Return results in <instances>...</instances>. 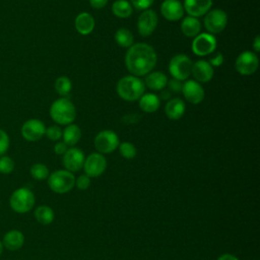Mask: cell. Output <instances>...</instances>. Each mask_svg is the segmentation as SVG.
I'll use <instances>...</instances> for the list:
<instances>
[{"label": "cell", "mask_w": 260, "mask_h": 260, "mask_svg": "<svg viewBox=\"0 0 260 260\" xmlns=\"http://www.w3.org/2000/svg\"><path fill=\"white\" fill-rule=\"evenodd\" d=\"M157 61L154 49L145 44L137 43L128 48L125 56L127 70L134 76H144L151 72Z\"/></svg>", "instance_id": "1"}, {"label": "cell", "mask_w": 260, "mask_h": 260, "mask_svg": "<svg viewBox=\"0 0 260 260\" xmlns=\"http://www.w3.org/2000/svg\"><path fill=\"white\" fill-rule=\"evenodd\" d=\"M145 91L144 82L137 76L126 75L117 83L118 95L128 102H134L140 99Z\"/></svg>", "instance_id": "2"}, {"label": "cell", "mask_w": 260, "mask_h": 260, "mask_svg": "<svg viewBox=\"0 0 260 260\" xmlns=\"http://www.w3.org/2000/svg\"><path fill=\"white\" fill-rule=\"evenodd\" d=\"M50 116L59 125L72 124L76 116L75 106L68 98H60L51 105Z\"/></svg>", "instance_id": "3"}, {"label": "cell", "mask_w": 260, "mask_h": 260, "mask_svg": "<svg viewBox=\"0 0 260 260\" xmlns=\"http://www.w3.org/2000/svg\"><path fill=\"white\" fill-rule=\"evenodd\" d=\"M36 197L34 192L26 188L20 187L15 189L9 197V205L16 213H26L30 211L35 205Z\"/></svg>", "instance_id": "4"}, {"label": "cell", "mask_w": 260, "mask_h": 260, "mask_svg": "<svg viewBox=\"0 0 260 260\" xmlns=\"http://www.w3.org/2000/svg\"><path fill=\"white\" fill-rule=\"evenodd\" d=\"M75 185V177L73 173L67 170H58L48 177V186L58 194H64L73 189Z\"/></svg>", "instance_id": "5"}, {"label": "cell", "mask_w": 260, "mask_h": 260, "mask_svg": "<svg viewBox=\"0 0 260 260\" xmlns=\"http://www.w3.org/2000/svg\"><path fill=\"white\" fill-rule=\"evenodd\" d=\"M193 62L185 54L175 55L169 63V71L173 78L178 80H186L191 75Z\"/></svg>", "instance_id": "6"}, {"label": "cell", "mask_w": 260, "mask_h": 260, "mask_svg": "<svg viewBox=\"0 0 260 260\" xmlns=\"http://www.w3.org/2000/svg\"><path fill=\"white\" fill-rule=\"evenodd\" d=\"M216 39L209 32L198 34L192 42V52L197 56H206L213 53L216 49Z\"/></svg>", "instance_id": "7"}, {"label": "cell", "mask_w": 260, "mask_h": 260, "mask_svg": "<svg viewBox=\"0 0 260 260\" xmlns=\"http://www.w3.org/2000/svg\"><path fill=\"white\" fill-rule=\"evenodd\" d=\"M228 24V15L221 9L209 10L204 17V26L206 30L211 34L221 32Z\"/></svg>", "instance_id": "8"}, {"label": "cell", "mask_w": 260, "mask_h": 260, "mask_svg": "<svg viewBox=\"0 0 260 260\" xmlns=\"http://www.w3.org/2000/svg\"><path fill=\"white\" fill-rule=\"evenodd\" d=\"M94 147L100 153H111L120 144L118 135L112 130H103L94 137Z\"/></svg>", "instance_id": "9"}, {"label": "cell", "mask_w": 260, "mask_h": 260, "mask_svg": "<svg viewBox=\"0 0 260 260\" xmlns=\"http://www.w3.org/2000/svg\"><path fill=\"white\" fill-rule=\"evenodd\" d=\"M259 66V59L257 55L251 51L242 52L235 63L236 70L241 75H251L253 74Z\"/></svg>", "instance_id": "10"}, {"label": "cell", "mask_w": 260, "mask_h": 260, "mask_svg": "<svg viewBox=\"0 0 260 260\" xmlns=\"http://www.w3.org/2000/svg\"><path fill=\"white\" fill-rule=\"evenodd\" d=\"M82 168L84 169L85 175L89 178L99 177L106 171L107 160L102 153L93 152L84 159Z\"/></svg>", "instance_id": "11"}, {"label": "cell", "mask_w": 260, "mask_h": 260, "mask_svg": "<svg viewBox=\"0 0 260 260\" xmlns=\"http://www.w3.org/2000/svg\"><path fill=\"white\" fill-rule=\"evenodd\" d=\"M158 22V17L155 11L151 9L143 10L137 20V28L138 32L141 37H149L154 29L156 28Z\"/></svg>", "instance_id": "12"}, {"label": "cell", "mask_w": 260, "mask_h": 260, "mask_svg": "<svg viewBox=\"0 0 260 260\" xmlns=\"http://www.w3.org/2000/svg\"><path fill=\"white\" fill-rule=\"evenodd\" d=\"M22 137L30 142L40 140L46 131L45 124L39 119H29L25 121L21 126Z\"/></svg>", "instance_id": "13"}, {"label": "cell", "mask_w": 260, "mask_h": 260, "mask_svg": "<svg viewBox=\"0 0 260 260\" xmlns=\"http://www.w3.org/2000/svg\"><path fill=\"white\" fill-rule=\"evenodd\" d=\"M84 153L81 149L77 147H71L66 150L63 154L62 162L65 169L71 173L78 172L84 164Z\"/></svg>", "instance_id": "14"}, {"label": "cell", "mask_w": 260, "mask_h": 260, "mask_svg": "<svg viewBox=\"0 0 260 260\" xmlns=\"http://www.w3.org/2000/svg\"><path fill=\"white\" fill-rule=\"evenodd\" d=\"M182 92L185 99L194 105L200 104L204 99V89L202 85L195 80H187L183 83Z\"/></svg>", "instance_id": "15"}, {"label": "cell", "mask_w": 260, "mask_h": 260, "mask_svg": "<svg viewBox=\"0 0 260 260\" xmlns=\"http://www.w3.org/2000/svg\"><path fill=\"white\" fill-rule=\"evenodd\" d=\"M183 4L179 0H165L160 5L161 15L170 21H177L183 17Z\"/></svg>", "instance_id": "16"}, {"label": "cell", "mask_w": 260, "mask_h": 260, "mask_svg": "<svg viewBox=\"0 0 260 260\" xmlns=\"http://www.w3.org/2000/svg\"><path fill=\"white\" fill-rule=\"evenodd\" d=\"M212 5V0H184V10L189 16L199 17L206 14Z\"/></svg>", "instance_id": "17"}, {"label": "cell", "mask_w": 260, "mask_h": 260, "mask_svg": "<svg viewBox=\"0 0 260 260\" xmlns=\"http://www.w3.org/2000/svg\"><path fill=\"white\" fill-rule=\"evenodd\" d=\"M191 74L197 82H208L213 76V67L208 61L198 60L192 65Z\"/></svg>", "instance_id": "18"}, {"label": "cell", "mask_w": 260, "mask_h": 260, "mask_svg": "<svg viewBox=\"0 0 260 260\" xmlns=\"http://www.w3.org/2000/svg\"><path fill=\"white\" fill-rule=\"evenodd\" d=\"M1 242L5 249L9 251H17L24 244V235L18 230H11L4 235Z\"/></svg>", "instance_id": "19"}, {"label": "cell", "mask_w": 260, "mask_h": 260, "mask_svg": "<svg viewBox=\"0 0 260 260\" xmlns=\"http://www.w3.org/2000/svg\"><path fill=\"white\" fill-rule=\"evenodd\" d=\"M76 30L83 36L89 35L94 28V19L91 14L88 12H81L79 13L74 21Z\"/></svg>", "instance_id": "20"}, {"label": "cell", "mask_w": 260, "mask_h": 260, "mask_svg": "<svg viewBox=\"0 0 260 260\" xmlns=\"http://www.w3.org/2000/svg\"><path fill=\"white\" fill-rule=\"evenodd\" d=\"M185 103L179 98L169 100L165 107L166 115L171 120H179L185 113Z\"/></svg>", "instance_id": "21"}, {"label": "cell", "mask_w": 260, "mask_h": 260, "mask_svg": "<svg viewBox=\"0 0 260 260\" xmlns=\"http://www.w3.org/2000/svg\"><path fill=\"white\" fill-rule=\"evenodd\" d=\"M168 83V77L160 71H153L146 74L144 84L152 90H162Z\"/></svg>", "instance_id": "22"}, {"label": "cell", "mask_w": 260, "mask_h": 260, "mask_svg": "<svg viewBox=\"0 0 260 260\" xmlns=\"http://www.w3.org/2000/svg\"><path fill=\"white\" fill-rule=\"evenodd\" d=\"M160 106L159 98L151 92L143 93L139 99V107L143 112L153 113L158 110Z\"/></svg>", "instance_id": "23"}, {"label": "cell", "mask_w": 260, "mask_h": 260, "mask_svg": "<svg viewBox=\"0 0 260 260\" xmlns=\"http://www.w3.org/2000/svg\"><path fill=\"white\" fill-rule=\"evenodd\" d=\"M200 29L201 22L196 17L187 16L181 22V30L186 37L195 38L200 32Z\"/></svg>", "instance_id": "24"}, {"label": "cell", "mask_w": 260, "mask_h": 260, "mask_svg": "<svg viewBox=\"0 0 260 260\" xmlns=\"http://www.w3.org/2000/svg\"><path fill=\"white\" fill-rule=\"evenodd\" d=\"M62 137H63V142L67 146H73L80 140L81 130L77 125L69 124L62 131Z\"/></svg>", "instance_id": "25"}, {"label": "cell", "mask_w": 260, "mask_h": 260, "mask_svg": "<svg viewBox=\"0 0 260 260\" xmlns=\"http://www.w3.org/2000/svg\"><path fill=\"white\" fill-rule=\"evenodd\" d=\"M35 217L39 223L47 225V224H50L53 222L55 213L51 207H49L47 205H41L36 208Z\"/></svg>", "instance_id": "26"}, {"label": "cell", "mask_w": 260, "mask_h": 260, "mask_svg": "<svg viewBox=\"0 0 260 260\" xmlns=\"http://www.w3.org/2000/svg\"><path fill=\"white\" fill-rule=\"evenodd\" d=\"M112 12L117 17L127 18L132 14L133 8L131 3L127 0H116L112 5Z\"/></svg>", "instance_id": "27"}, {"label": "cell", "mask_w": 260, "mask_h": 260, "mask_svg": "<svg viewBox=\"0 0 260 260\" xmlns=\"http://www.w3.org/2000/svg\"><path fill=\"white\" fill-rule=\"evenodd\" d=\"M114 38L116 43L122 48H129L133 45V41H134L133 35L129 29L125 27H121L117 29Z\"/></svg>", "instance_id": "28"}, {"label": "cell", "mask_w": 260, "mask_h": 260, "mask_svg": "<svg viewBox=\"0 0 260 260\" xmlns=\"http://www.w3.org/2000/svg\"><path fill=\"white\" fill-rule=\"evenodd\" d=\"M72 88L71 80L67 76H60L55 81V89L62 98H67Z\"/></svg>", "instance_id": "29"}, {"label": "cell", "mask_w": 260, "mask_h": 260, "mask_svg": "<svg viewBox=\"0 0 260 260\" xmlns=\"http://www.w3.org/2000/svg\"><path fill=\"white\" fill-rule=\"evenodd\" d=\"M30 175L35 180L38 181H43L45 179H47L49 177V169L46 165L41 164V162H37L34 164L30 167Z\"/></svg>", "instance_id": "30"}, {"label": "cell", "mask_w": 260, "mask_h": 260, "mask_svg": "<svg viewBox=\"0 0 260 260\" xmlns=\"http://www.w3.org/2000/svg\"><path fill=\"white\" fill-rule=\"evenodd\" d=\"M119 152L120 154L126 158V159H132L136 156V153H137V150H136V147L134 146V144H132L131 142H122L119 144Z\"/></svg>", "instance_id": "31"}, {"label": "cell", "mask_w": 260, "mask_h": 260, "mask_svg": "<svg viewBox=\"0 0 260 260\" xmlns=\"http://www.w3.org/2000/svg\"><path fill=\"white\" fill-rule=\"evenodd\" d=\"M14 170V161L8 155H1L0 156V173L4 175L11 174Z\"/></svg>", "instance_id": "32"}, {"label": "cell", "mask_w": 260, "mask_h": 260, "mask_svg": "<svg viewBox=\"0 0 260 260\" xmlns=\"http://www.w3.org/2000/svg\"><path fill=\"white\" fill-rule=\"evenodd\" d=\"M45 135H46L50 140L57 141V140H59V139L62 137V130H61V128H60L59 126H57V125H52V126L46 128Z\"/></svg>", "instance_id": "33"}, {"label": "cell", "mask_w": 260, "mask_h": 260, "mask_svg": "<svg viewBox=\"0 0 260 260\" xmlns=\"http://www.w3.org/2000/svg\"><path fill=\"white\" fill-rule=\"evenodd\" d=\"M9 144H10V139L8 134L4 130L0 129V156L6 153V151L9 148Z\"/></svg>", "instance_id": "34"}, {"label": "cell", "mask_w": 260, "mask_h": 260, "mask_svg": "<svg viewBox=\"0 0 260 260\" xmlns=\"http://www.w3.org/2000/svg\"><path fill=\"white\" fill-rule=\"evenodd\" d=\"M75 185L79 190H86L90 185V178L87 175H80L75 179Z\"/></svg>", "instance_id": "35"}, {"label": "cell", "mask_w": 260, "mask_h": 260, "mask_svg": "<svg viewBox=\"0 0 260 260\" xmlns=\"http://www.w3.org/2000/svg\"><path fill=\"white\" fill-rule=\"evenodd\" d=\"M131 5L138 10H146L152 5L154 0H130Z\"/></svg>", "instance_id": "36"}, {"label": "cell", "mask_w": 260, "mask_h": 260, "mask_svg": "<svg viewBox=\"0 0 260 260\" xmlns=\"http://www.w3.org/2000/svg\"><path fill=\"white\" fill-rule=\"evenodd\" d=\"M167 85L169 86V89H170L171 91H173V92H180V91H182L183 83H182L181 80L172 78L171 80H168Z\"/></svg>", "instance_id": "37"}, {"label": "cell", "mask_w": 260, "mask_h": 260, "mask_svg": "<svg viewBox=\"0 0 260 260\" xmlns=\"http://www.w3.org/2000/svg\"><path fill=\"white\" fill-rule=\"evenodd\" d=\"M222 63H223V55H222L220 52L216 53L213 57H211V58L209 59V64H210L212 67H218V66H220Z\"/></svg>", "instance_id": "38"}, {"label": "cell", "mask_w": 260, "mask_h": 260, "mask_svg": "<svg viewBox=\"0 0 260 260\" xmlns=\"http://www.w3.org/2000/svg\"><path fill=\"white\" fill-rule=\"evenodd\" d=\"M67 145L61 141V142H57L55 145H54V151L56 154H64L67 150Z\"/></svg>", "instance_id": "39"}, {"label": "cell", "mask_w": 260, "mask_h": 260, "mask_svg": "<svg viewBox=\"0 0 260 260\" xmlns=\"http://www.w3.org/2000/svg\"><path fill=\"white\" fill-rule=\"evenodd\" d=\"M109 0H89L90 6L94 9H101L107 5Z\"/></svg>", "instance_id": "40"}, {"label": "cell", "mask_w": 260, "mask_h": 260, "mask_svg": "<svg viewBox=\"0 0 260 260\" xmlns=\"http://www.w3.org/2000/svg\"><path fill=\"white\" fill-rule=\"evenodd\" d=\"M253 49L256 53H258L260 51V37L257 35L254 39V42H253Z\"/></svg>", "instance_id": "41"}, {"label": "cell", "mask_w": 260, "mask_h": 260, "mask_svg": "<svg viewBox=\"0 0 260 260\" xmlns=\"http://www.w3.org/2000/svg\"><path fill=\"white\" fill-rule=\"evenodd\" d=\"M217 260H239V259L232 254H222L217 258Z\"/></svg>", "instance_id": "42"}, {"label": "cell", "mask_w": 260, "mask_h": 260, "mask_svg": "<svg viewBox=\"0 0 260 260\" xmlns=\"http://www.w3.org/2000/svg\"><path fill=\"white\" fill-rule=\"evenodd\" d=\"M160 96L162 98V100H169L170 96H171V93H170L169 90H164V89H162V92H161Z\"/></svg>", "instance_id": "43"}, {"label": "cell", "mask_w": 260, "mask_h": 260, "mask_svg": "<svg viewBox=\"0 0 260 260\" xmlns=\"http://www.w3.org/2000/svg\"><path fill=\"white\" fill-rule=\"evenodd\" d=\"M3 249H4V247H3V245H2V242L0 241V256H1L2 252H3Z\"/></svg>", "instance_id": "44"}, {"label": "cell", "mask_w": 260, "mask_h": 260, "mask_svg": "<svg viewBox=\"0 0 260 260\" xmlns=\"http://www.w3.org/2000/svg\"><path fill=\"white\" fill-rule=\"evenodd\" d=\"M0 205H1V201H0Z\"/></svg>", "instance_id": "45"}]
</instances>
